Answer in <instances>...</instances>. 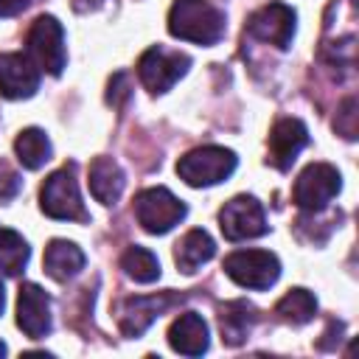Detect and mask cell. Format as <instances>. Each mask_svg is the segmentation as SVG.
<instances>
[{
  "label": "cell",
  "mask_w": 359,
  "mask_h": 359,
  "mask_svg": "<svg viewBox=\"0 0 359 359\" xmlns=\"http://www.w3.org/2000/svg\"><path fill=\"white\" fill-rule=\"evenodd\" d=\"M168 31L185 42L216 45L224 36V11L208 0H174L168 11Z\"/></svg>",
  "instance_id": "6da1fadb"
},
{
  "label": "cell",
  "mask_w": 359,
  "mask_h": 359,
  "mask_svg": "<svg viewBox=\"0 0 359 359\" xmlns=\"http://www.w3.org/2000/svg\"><path fill=\"white\" fill-rule=\"evenodd\" d=\"M39 208L45 216L50 219H62V222H87L90 213L81 202L79 194V182H76V165H65L59 171H53L39 191Z\"/></svg>",
  "instance_id": "7a4b0ae2"
},
{
  "label": "cell",
  "mask_w": 359,
  "mask_h": 359,
  "mask_svg": "<svg viewBox=\"0 0 359 359\" xmlns=\"http://www.w3.org/2000/svg\"><path fill=\"white\" fill-rule=\"evenodd\" d=\"M236 154L224 146H202L188 151L185 157H180L177 163V174L180 180H185L191 188H205V185H216L222 180H227L236 171Z\"/></svg>",
  "instance_id": "3957f363"
},
{
  "label": "cell",
  "mask_w": 359,
  "mask_h": 359,
  "mask_svg": "<svg viewBox=\"0 0 359 359\" xmlns=\"http://www.w3.org/2000/svg\"><path fill=\"white\" fill-rule=\"evenodd\" d=\"M28 56L31 62L50 73V76H59L65 70V62H67V53H65V28L56 17L50 14H42L31 22L28 28Z\"/></svg>",
  "instance_id": "277c9868"
},
{
  "label": "cell",
  "mask_w": 359,
  "mask_h": 359,
  "mask_svg": "<svg viewBox=\"0 0 359 359\" xmlns=\"http://www.w3.org/2000/svg\"><path fill=\"white\" fill-rule=\"evenodd\" d=\"M185 205L163 185L157 188H146L135 196V216H137V224L146 230V233H154V236H163L168 233L174 224H180L185 219Z\"/></svg>",
  "instance_id": "5b68a950"
},
{
  "label": "cell",
  "mask_w": 359,
  "mask_h": 359,
  "mask_svg": "<svg viewBox=\"0 0 359 359\" xmlns=\"http://www.w3.org/2000/svg\"><path fill=\"white\" fill-rule=\"evenodd\" d=\"M224 272L244 289H269L280 275V261L266 250H238L224 258Z\"/></svg>",
  "instance_id": "8992f818"
},
{
  "label": "cell",
  "mask_w": 359,
  "mask_h": 359,
  "mask_svg": "<svg viewBox=\"0 0 359 359\" xmlns=\"http://www.w3.org/2000/svg\"><path fill=\"white\" fill-rule=\"evenodd\" d=\"M342 188V177L334 165L328 163H311L300 171L297 182H294V205L303 210H323Z\"/></svg>",
  "instance_id": "52a82bcc"
},
{
  "label": "cell",
  "mask_w": 359,
  "mask_h": 359,
  "mask_svg": "<svg viewBox=\"0 0 359 359\" xmlns=\"http://www.w3.org/2000/svg\"><path fill=\"white\" fill-rule=\"evenodd\" d=\"M219 227H222L224 238H230V241L258 238L269 230L261 202L255 196H247V194L233 196L230 202H224V208L219 213Z\"/></svg>",
  "instance_id": "ba28073f"
},
{
  "label": "cell",
  "mask_w": 359,
  "mask_h": 359,
  "mask_svg": "<svg viewBox=\"0 0 359 359\" xmlns=\"http://www.w3.org/2000/svg\"><path fill=\"white\" fill-rule=\"evenodd\" d=\"M191 59L180 50H168V48H149L140 62H137V76L143 81V87L149 93H165L174 87V81H180L188 70Z\"/></svg>",
  "instance_id": "9c48e42d"
},
{
  "label": "cell",
  "mask_w": 359,
  "mask_h": 359,
  "mask_svg": "<svg viewBox=\"0 0 359 359\" xmlns=\"http://www.w3.org/2000/svg\"><path fill=\"white\" fill-rule=\"evenodd\" d=\"M247 34L283 50L292 45L294 36V11L286 3H269L247 20Z\"/></svg>",
  "instance_id": "30bf717a"
},
{
  "label": "cell",
  "mask_w": 359,
  "mask_h": 359,
  "mask_svg": "<svg viewBox=\"0 0 359 359\" xmlns=\"http://www.w3.org/2000/svg\"><path fill=\"white\" fill-rule=\"evenodd\" d=\"M39 87V67L31 56L0 53V95L3 98H31Z\"/></svg>",
  "instance_id": "8fae6325"
},
{
  "label": "cell",
  "mask_w": 359,
  "mask_h": 359,
  "mask_svg": "<svg viewBox=\"0 0 359 359\" xmlns=\"http://www.w3.org/2000/svg\"><path fill=\"white\" fill-rule=\"evenodd\" d=\"M177 303L174 292H163V294H137V297H126L123 309H121V331L126 337H140L165 309H171Z\"/></svg>",
  "instance_id": "7c38bea8"
},
{
  "label": "cell",
  "mask_w": 359,
  "mask_h": 359,
  "mask_svg": "<svg viewBox=\"0 0 359 359\" xmlns=\"http://www.w3.org/2000/svg\"><path fill=\"white\" fill-rule=\"evenodd\" d=\"M309 143V129H306V123L303 121H297V118H280L275 126H272V132H269V163L275 165V168H280V171H286L294 160H297V154H300V149Z\"/></svg>",
  "instance_id": "4fadbf2b"
},
{
  "label": "cell",
  "mask_w": 359,
  "mask_h": 359,
  "mask_svg": "<svg viewBox=\"0 0 359 359\" xmlns=\"http://www.w3.org/2000/svg\"><path fill=\"white\" fill-rule=\"evenodd\" d=\"M17 325L31 337L39 339L50 331V297L36 283H22L17 297Z\"/></svg>",
  "instance_id": "5bb4252c"
},
{
  "label": "cell",
  "mask_w": 359,
  "mask_h": 359,
  "mask_svg": "<svg viewBox=\"0 0 359 359\" xmlns=\"http://www.w3.org/2000/svg\"><path fill=\"white\" fill-rule=\"evenodd\" d=\"M208 323L202 320V314L196 311H185L180 314L171 328H168V345L177 351V353H185V356H202L208 351Z\"/></svg>",
  "instance_id": "9a60e30c"
},
{
  "label": "cell",
  "mask_w": 359,
  "mask_h": 359,
  "mask_svg": "<svg viewBox=\"0 0 359 359\" xmlns=\"http://www.w3.org/2000/svg\"><path fill=\"white\" fill-rule=\"evenodd\" d=\"M123 171L112 157H95L90 163V191L101 205H115L123 194Z\"/></svg>",
  "instance_id": "2e32d148"
},
{
  "label": "cell",
  "mask_w": 359,
  "mask_h": 359,
  "mask_svg": "<svg viewBox=\"0 0 359 359\" xmlns=\"http://www.w3.org/2000/svg\"><path fill=\"white\" fill-rule=\"evenodd\" d=\"M42 264H45V272L53 280H67V278H73V275H79L84 269V252L73 241L53 238L45 247V261Z\"/></svg>",
  "instance_id": "e0dca14e"
},
{
  "label": "cell",
  "mask_w": 359,
  "mask_h": 359,
  "mask_svg": "<svg viewBox=\"0 0 359 359\" xmlns=\"http://www.w3.org/2000/svg\"><path fill=\"white\" fill-rule=\"evenodd\" d=\"M213 255H216V244H213V238H210L205 230H188V233L182 236V241L177 244V250H174V261H177V266H180L185 275L196 272V269H199L202 264H208Z\"/></svg>",
  "instance_id": "ac0fdd59"
},
{
  "label": "cell",
  "mask_w": 359,
  "mask_h": 359,
  "mask_svg": "<svg viewBox=\"0 0 359 359\" xmlns=\"http://www.w3.org/2000/svg\"><path fill=\"white\" fill-rule=\"evenodd\" d=\"M255 323V309L247 300H230L219 309V325H222V339L227 345H238L244 342V337L250 334Z\"/></svg>",
  "instance_id": "d6986e66"
},
{
  "label": "cell",
  "mask_w": 359,
  "mask_h": 359,
  "mask_svg": "<svg viewBox=\"0 0 359 359\" xmlns=\"http://www.w3.org/2000/svg\"><path fill=\"white\" fill-rule=\"evenodd\" d=\"M14 151H17V160H20L25 168L36 171V168H42V165L50 160V140H48V135H45L42 129L31 126V129H22V132L17 135Z\"/></svg>",
  "instance_id": "ffe728a7"
},
{
  "label": "cell",
  "mask_w": 359,
  "mask_h": 359,
  "mask_svg": "<svg viewBox=\"0 0 359 359\" xmlns=\"http://www.w3.org/2000/svg\"><path fill=\"white\" fill-rule=\"evenodd\" d=\"M314 311H317V300L309 289H289L275 306V314L292 325H306L314 317Z\"/></svg>",
  "instance_id": "44dd1931"
},
{
  "label": "cell",
  "mask_w": 359,
  "mask_h": 359,
  "mask_svg": "<svg viewBox=\"0 0 359 359\" xmlns=\"http://www.w3.org/2000/svg\"><path fill=\"white\" fill-rule=\"evenodd\" d=\"M121 269L137 283H151L160 278V261L146 247H129L121 255Z\"/></svg>",
  "instance_id": "7402d4cb"
},
{
  "label": "cell",
  "mask_w": 359,
  "mask_h": 359,
  "mask_svg": "<svg viewBox=\"0 0 359 359\" xmlns=\"http://www.w3.org/2000/svg\"><path fill=\"white\" fill-rule=\"evenodd\" d=\"M28 264V244L20 233L0 227V269L6 275H20Z\"/></svg>",
  "instance_id": "603a6c76"
},
{
  "label": "cell",
  "mask_w": 359,
  "mask_h": 359,
  "mask_svg": "<svg viewBox=\"0 0 359 359\" xmlns=\"http://www.w3.org/2000/svg\"><path fill=\"white\" fill-rule=\"evenodd\" d=\"M20 188H22V177L6 160H0V202L14 199L20 194Z\"/></svg>",
  "instance_id": "cb8c5ba5"
},
{
  "label": "cell",
  "mask_w": 359,
  "mask_h": 359,
  "mask_svg": "<svg viewBox=\"0 0 359 359\" xmlns=\"http://www.w3.org/2000/svg\"><path fill=\"white\" fill-rule=\"evenodd\" d=\"M126 98H129V76H126V73H115V76L109 79L107 101H109L112 107H121Z\"/></svg>",
  "instance_id": "d4e9b609"
},
{
  "label": "cell",
  "mask_w": 359,
  "mask_h": 359,
  "mask_svg": "<svg viewBox=\"0 0 359 359\" xmlns=\"http://www.w3.org/2000/svg\"><path fill=\"white\" fill-rule=\"evenodd\" d=\"M28 6H31V0H0V17H14Z\"/></svg>",
  "instance_id": "484cf974"
},
{
  "label": "cell",
  "mask_w": 359,
  "mask_h": 359,
  "mask_svg": "<svg viewBox=\"0 0 359 359\" xmlns=\"http://www.w3.org/2000/svg\"><path fill=\"white\" fill-rule=\"evenodd\" d=\"M101 0H73V8L76 11H87V8H95Z\"/></svg>",
  "instance_id": "4316f807"
},
{
  "label": "cell",
  "mask_w": 359,
  "mask_h": 359,
  "mask_svg": "<svg viewBox=\"0 0 359 359\" xmlns=\"http://www.w3.org/2000/svg\"><path fill=\"white\" fill-rule=\"evenodd\" d=\"M3 306H6V292H3V283H0V314H3Z\"/></svg>",
  "instance_id": "83f0119b"
},
{
  "label": "cell",
  "mask_w": 359,
  "mask_h": 359,
  "mask_svg": "<svg viewBox=\"0 0 359 359\" xmlns=\"http://www.w3.org/2000/svg\"><path fill=\"white\" fill-rule=\"evenodd\" d=\"M0 356H6V345L3 342H0Z\"/></svg>",
  "instance_id": "f1b7e54d"
}]
</instances>
